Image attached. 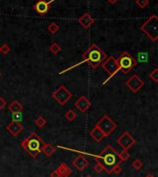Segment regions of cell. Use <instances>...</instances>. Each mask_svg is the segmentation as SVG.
<instances>
[{
	"mask_svg": "<svg viewBox=\"0 0 158 177\" xmlns=\"http://www.w3.org/2000/svg\"><path fill=\"white\" fill-rule=\"evenodd\" d=\"M0 51H1L3 55H7L10 52V46L7 44H4L2 46H0Z\"/></svg>",
	"mask_w": 158,
	"mask_h": 177,
	"instance_id": "cell-28",
	"label": "cell"
},
{
	"mask_svg": "<svg viewBox=\"0 0 158 177\" xmlns=\"http://www.w3.org/2000/svg\"><path fill=\"white\" fill-rule=\"evenodd\" d=\"M50 177H60V176H59V174H58L57 171L55 170V171H53L51 173V174H50Z\"/></svg>",
	"mask_w": 158,
	"mask_h": 177,
	"instance_id": "cell-34",
	"label": "cell"
},
{
	"mask_svg": "<svg viewBox=\"0 0 158 177\" xmlns=\"http://www.w3.org/2000/svg\"><path fill=\"white\" fill-rule=\"evenodd\" d=\"M14 116H13V121L14 122H20L21 121V115H20V112H18V113H13Z\"/></svg>",
	"mask_w": 158,
	"mask_h": 177,
	"instance_id": "cell-33",
	"label": "cell"
},
{
	"mask_svg": "<svg viewBox=\"0 0 158 177\" xmlns=\"http://www.w3.org/2000/svg\"><path fill=\"white\" fill-rule=\"evenodd\" d=\"M149 78L154 83H158V69H154L149 75Z\"/></svg>",
	"mask_w": 158,
	"mask_h": 177,
	"instance_id": "cell-26",
	"label": "cell"
},
{
	"mask_svg": "<svg viewBox=\"0 0 158 177\" xmlns=\"http://www.w3.org/2000/svg\"><path fill=\"white\" fill-rule=\"evenodd\" d=\"M91 102H90V100L84 97V96H81L77 100H76V102L74 103V107L76 108L77 109H79V111L81 112V113H84L86 112L88 109L90 108L91 107Z\"/></svg>",
	"mask_w": 158,
	"mask_h": 177,
	"instance_id": "cell-12",
	"label": "cell"
},
{
	"mask_svg": "<svg viewBox=\"0 0 158 177\" xmlns=\"http://www.w3.org/2000/svg\"><path fill=\"white\" fill-rule=\"evenodd\" d=\"M42 152H44V154L49 158L51 157L55 152H56V147L50 145V144H45L43 148V150H42Z\"/></svg>",
	"mask_w": 158,
	"mask_h": 177,
	"instance_id": "cell-19",
	"label": "cell"
},
{
	"mask_svg": "<svg viewBox=\"0 0 158 177\" xmlns=\"http://www.w3.org/2000/svg\"><path fill=\"white\" fill-rule=\"evenodd\" d=\"M96 162H99L103 166L107 174L112 173L113 168L121 162L118 157V153L112 148V146L108 145L98 156H94Z\"/></svg>",
	"mask_w": 158,
	"mask_h": 177,
	"instance_id": "cell-1",
	"label": "cell"
},
{
	"mask_svg": "<svg viewBox=\"0 0 158 177\" xmlns=\"http://www.w3.org/2000/svg\"><path fill=\"white\" fill-rule=\"evenodd\" d=\"M87 177H91V176H90V175H88V176H87Z\"/></svg>",
	"mask_w": 158,
	"mask_h": 177,
	"instance_id": "cell-38",
	"label": "cell"
},
{
	"mask_svg": "<svg viewBox=\"0 0 158 177\" xmlns=\"http://www.w3.org/2000/svg\"><path fill=\"white\" fill-rule=\"evenodd\" d=\"M95 125L105 133V136H107L108 134L111 133L114 130L118 128V124L108 115H104Z\"/></svg>",
	"mask_w": 158,
	"mask_h": 177,
	"instance_id": "cell-6",
	"label": "cell"
},
{
	"mask_svg": "<svg viewBox=\"0 0 158 177\" xmlns=\"http://www.w3.org/2000/svg\"><path fill=\"white\" fill-rule=\"evenodd\" d=\"M7 131L10 133L12 136H18L23 131V125L20 122H11L7 126Z\"/></svg>",
	"mask_w": 158,
	"mask_h": 177,
	"instance_id": "cell-14",
	"label": "cell"
},
{
	"mask_svg": "<svg viewBox=\"0 0 158 177\" xmlns=\"http://www.w3.org/2000/svg\"><path fill=\"white\" fill-rule=\"evenodd\" d=\"M147 53H143V52H140L138 54V60L140 62H146L147 61Z\"/></svg>",
	"mask_w": 158,
	"mask_h": 177,
	"instance_id": "cell-30",
	"label": "cell"
},
{
	"mask_svg": "<svg viewBox=\"0 0 158 177\" xmlns=\"http://www.w3.org/2000/svg\"><path fill=\"white\" fill-rule=\"evenodd\" d=\"M121 172H122V167H121L119 164H116V165L113 168V170H112V173H114V174H116V175L119 174Z\"/></svg>",
	"mask_w": 158,
	"mask_h": 177,
	"instance_id": "cell-31",
	"label": "cell"
},
{
	"mask_svg": "<svg viewBox=\"0 0 158 177\" xmlns=\"http://www.w3.org/2000/svg\"><path fill=\"white\" fill-rule=\"evenodd\" d=\"M101 65L103 67V69L110 75L109 78H108L105 82H107L112 76H114V75L119 71L118 61H116V58H115L113 56H110V57L106 58L105 60L102 62Z\"/></svg>",
	"mask_w": 158,
	"mask_h": 177,
	"instance_id": "cell-8",
	"label": "cell"
},
{
	"mask_svg": "<svg viewBox=\"0 0 158 177\" xmlns=\"http://www.w3.org/2000/svg\"><path fill=\"white\" fill-rule=\"evenodd\" d=\"M143 162H141L140 159H136L135 161L132 162V167H133V169H135L136 171L140 170L141 168H143Z\"/></svg>",
	"mask_w": 158,
	"mask_h": 177,
	"instance_id": "cell-24",
	"label": "cell"
},
{
	"mask_svg": "<svg viewBox=\"0 0 158 177\" xmlns=\"http://www.w3.org/2000/svg\"><path fill=\"white\" fill-rule=\"evenodd\" d=\"M146 177H154V176L153 174H151V173H149V174L146 175Z\"/></svg>",
	"mask_w": 158,
	"mask_h": 177,
	"instance_id": "cell-36",
	"label": "cell"
},
{
	"mask_svg": "<svg viewBox=\"0 0 158 177\" xmlns=\"http://www.w3.org/2000/svg\"><path fill=\"white\" fill-rule=\"evenodd\" d=\"M72 165L76 168L79 172H83L85 168L89 166V162L84 156L79 155L74 159V161L72 162Z\"/></svg>",
	"mask_w": 158,
	"mask_h": 177,
	"instance_id": "cell-13",
	"label": "cell"
},
{
	"mask_svg": "<svg viewBox=\"0 0 158 177\" xmlns=\"http://www.w3.org/2000/svg\"><path fill=\"white\" fill-rule=\"evenodd\" d=\"M94 171L96 173H101L103 171H105V169H104V166L100 163L99 162H96V164L94 165Z\"/></svg>",
	"mask_w": 158,
	"mask_h": 177,
	"instance_id": "cell-27",
	"label": "cell"
},
{
	"mask_svg": "<svg viewBox=\"0 0 158 177\" xmlns=\"http://www.w3.org/2000/svg\"><path fill=\"white\" fill-rule=\"evenodd\" d=\"M82 58L83 61L79 63L77 66L80 65L83 62H88V64L95 70L99 65H101L102 62L107 58L106 54L103 51V50L100 48L96 44H93L87 50L84 54H82Z\"/></svg>",
	"mask_w": 158,
	"mask_h": 177,
	"instance_id": "cell-2",
	"label": "cell"
},
{
	"mask_svg": "<svg viewBox=\"0 0 158 177\" xmlns=\"http://www.w3.org/2000/svg\"><path fill=\"white\" fill-rule=\"evenodd\" d=\"M49 50H50V52H51L52 54L57 55L58 53L61 51V46L58 45L57 43H53L51 46H49Z\"/></svg>",
	"mask_w": 158,
	"mask_h": 177,
	"instance_id": "cell-21",
	"label": "cell"
},
{
	"mask_svg": "<svg viewBox=\"0 0 158 177\" xmlns=\"http://www.w3.org/2000/svg\"><path fill=\"white\" fill-rule=\"evenodd\" d=\"M0 53H1V51H0Z\"/></svg>",
	"mask_w": 158,
	"mask_h": 177,
	"instance_id": "cell-39",
	"label": "cell"
},
{
	"mask_svg": "<svg viewBox=\"0 0 158 177\" xmlns=\"http://www.w3.org/2000/svg\"><path fill=\"white\" fill-rule=\"evenodd\" d=\"M76 117H77V114L75 113V111H72V109H69L65 114V118L67 119V121H69V122H73L75 119H76Z\"/></svg>",
	"mask_w": 158,
	"mask_h": 177,
	"instance_id": "cell-20",
	"label": "cell"
},
{
	"mask_svg": "<svg viewBox=\"0 0 158 177\" xmlns=\"http://www.w3.org/2000/svg\"><path fill=\"white\" fill-rule=\"evenodd\" d=\"M35 124L38 126L39 128H43L44 126L46 124V121L44 117H42V116H39L37 119L35 120Z\"/></svg>",
	"mask_w": 158,
	"mask_h": 177,
	"instance_id": "cell-25",
	"label": "cell"
},
{
	"mask_svg": "<svg viewBox=\"0 0 158 177\" xmlns=\"http://www.w3.org/2000/svg\"><path fill=\"white\" fill-rule=\"evenodd\" d=\"M107 1H108V3H109V4L114 5V4H116V2H118V0H107Z\"/></svg>",
	"mask_w": 158,
	"mask_h": 177,
	"instance_id": "cell-35",
	"label": "cell"
},
{
	"mask_svg": "<svg viewBox=\"0 0 158 177\" xmlns=\"http://www.w3.org/2000/svg\"><path fill=\"white\" fill-rule=\"evenodd\" d=\"M129 153L128 152V150H122L120 153H118V157L120 159L121 162H127L129 159Z\"/></svg>",
	"mask_w": 158,
	"mask_h": 177,
	"instance_id": "cell-23",
	"label": "cell"
},
{
	"mask_svg": "<svg viewBox=\"0 0 158 177\" xmlns=\"http://www.w3.org/2000/svg\"><path fill=\"white\" fill-rule=\"evenodd\" d=\"M7 108H8V111L12 113H18V112H21V111L23 109V106L18 100H13L12 102L8 105Z\"/></svg>",
	"mask_w": 158,
	"mask_h": 177,
	"instance_id": "cell-18",
	"label": "cell"
},
{
	"mask_svg": "<svg viewBox=\"0 0 158 177\" xmlns=\"http://www.w3.org/2000/svg\"><path fill=\"white\" fill-rule=\"evenodd\" d=\"M90 136L93 138L95 142H97V143L101 142L103 140V138L105 137V133L101 130H100L96 125L94 127V129L90 132Z\"/></svg>",
	"mask_w": 158,
	"mask_h": 177,
	"instance_id": "cell-16",
	"label": "cell"
},
{
	"mask_svg": "<svg viewBox=\"0 0 158 177\" xmlns=\"http://www.w3.org/2000/svg\"><path fill=\"white\" fill-rule=\"evenodd\" d=\"M56 170L57 171V173H58V174H59L60 177H68L70 174H72V173H73L72 170L65 162H62L59 166L57 167V169H56Z\"/></svg>",
	"mask_w": 158,
	"mask_h": 177,
	"instance_id": "cell-17",
	"label": "cell"
},
{
	"mask_svg": "<svg viewBox=\"0 0 158 177\" xmlns=\"http://www.w3.org/2000/svg\"><path fill=\"white\" fill-rule=\"evenodd\" d=\"M78 22L81 25L84 29H89L94 22V19L91 17L88 12L84 13L81 17L78 19Z\"/></svg>",
	"mask_w": 158,
	"mask_h": 177,
	"instance_id": "cell-15",
	"label": "cell"
},
{
	"mask_svg": "<svg viewBox=\"0 0 158 177\" xmlns=\"http://www.w3.org/2000/svg\"><path fill=\"white\" fill-rule=\"evenodd\" d=\"M140 30L151 39L153 42L158 40V18L155 14H153L151 17L146 20L143 24H141Z\"/></svg>",
	"mask_w": 158,
	"mask_h": 177,
	"instance_id": "cell-4",
	"label": "cell"
},
{
	"mask_svg": "<svg viewBox=\"0 0 158 177\" xmlns=\"http://www.w3.org/2000/svg\"><path fill=\"white\" fill-rule=\"evenodd\" d=\"M45 144L46 143L40 136H38L36 133H32L27 138L21 141L20 146L23 148V150L26 151L31 158L35 159L42 152L43 148Z\"/></svg>",
	"mask_w": 158,
	"mask_h": 177,
	"instance_id": "cell-3",
	"label": "cell"
},
{
	"mask_svg": "<svg viewBox=\"0 0 158 177\" xmlns=\"http://www.w3.org/2000/svg\"><path fill=\"white\" fill-rule=\"evenodd\" d=\"M52 97L58 104L64 106L73 97V95L65 86H60L55 92H53Z\"/></svg>",
	"mask_w": 158,
	"mask_h": 177,
	"instance_id": "cell-7",
	"label": "cell"
},
{
	"mask_svg": "<svg viewBox=\"0 0 158 177\" xmlns=\"http://www.w3.org/2000/svg\"><path fill=\"white\" fill-rule=\"evenodd\" d=\"M118 145L123 149V150H129L133 145L135 144V139L129 132H124L121 136L118 138Z\"/></svg>",
	"mask_w": 158,
	"mask_h": 177,
	"instance_id": "cell-9",
	"label": "cell"
},
{
	"mask_svg": "<svg viewBox=\"0 0 158 177\" xmlns=\"http://www.w3.org/2000/svg\"><path fill=\"white\" fill-rule=\"evenodd\" d=\"M116 61H118L119 70L124 74L129 73L134 67H136L138 63L135 58L128 52H124L123 54H121L118 60H116Z\"/></svg>",
	"mask_w": 158,
	"mask_h": 177,
	"instance_id": "cell-5",
	"label": "cell"
},
{
	"mask_svg": "<svg viewBox=\"0 0 158 177\" xmlns=\"http://www.w3.org/2000/svg\"><path fill=\"white\" fill-rule=\"evenodd\" d=\"M47 29L50 32L52 33V35H55V33H56L58 32V30H59V26H58V25L55 22H51L47 26Z\"/></svg>",
	"mask_w": 158,
	"mask_h": 177,
	"instance_id": "cell-22",
	"label": "cell"
},
{
	"mask_svg": "<svg viewBox=\"0 0 158 177\" xmlns=\"http://www.w3.org/2000/svg\"><path fill=\"white\" fill-rule=\"evenodd\" d=\"M6 106H7V101H6L3 97H0V111H2V109H3Z\"/></svg>",
	"mask_w": 158,
	"mask_h": 177,
	"instance_id": "cell-32",
	"label": "cell"
},
{
	"mask_svg": "<svg viewBox=\"0 0 158 177\" xmlns=\"http://www.w3.org/2000/svg\"><path fill=\"white\" fill-rule=\"evenodd\" d=\"M135 3L140 7V8H145L149 5V0H136Z\"/></svg>",
	"mask_w": 158,
	"mask_h": 177,
	"instance_id": "cell-29",
	"label": "cell"
},
{
	"mask_svg": "<svg viewBox=\"0 0 158 177\" xmlns=\"http://www.w3.org/2000/svg\"><path fill=\"white\" fill-rule=\"evenodd\" d=\"M126 86L133 93H137L140 90V88L144 86L143 80H141L137 74H133L132 76L125 83Z\"/></svg>",
	"mask_w": 158,
	"mask_h": 177,
	"instance_id": "cell-10",
	"label": "cell"
},
{
	"mask_svg": "<svg viewBox=\"0 0 158 177\" xmlns=\"http://www.w3.org/2000/svg\"><path fill=\"white\" fill-rule=\"evenodd\" d=\"M55 0H50V1H45V0H39V1L34 4L33 6V10H34L40 16H45L51 7V3L54 2Z\"/></svg>",
	"mask_w": 158,
	"mask_h": 177,
	"instance_id": "cell-11",
	"label": "cell"
},
{
	"mask_svg": "<svg viewBox=\"0 0 158 177\" xmlns=\"http://www.w3.org/2000/svg\"><path fill=\"white\" fill-rule=\"evenodd\" d=\"M0 77H1V72H0Z\"/></svg>",
	"mask_w": 158,
	"mask_h": 177,
	"instance_id": "cell-37",
	"label": "cell"
}]
</instances>
